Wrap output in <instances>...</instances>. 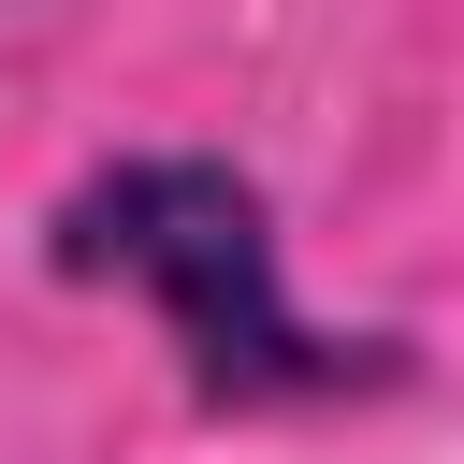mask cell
Returning a JSON list of instances; mask_svg holds the SVG:
<instances>
[{
    "label": "cell",
    "mask_w": 464,
    "mask_h": 464,
    "mask_svg": "<svg viewBox=\"0 0 464 464\" xmlns=\"http://www.w3.org/2000/svg\"><path fill=\"white\" fill-rule=\"evenodd\" d=\"M72 290H145L203 406H348L406 377V334H319L276 261V203L218 145H116L44 203Z\"/></svg>",
    "instance_id": "1"
}]
</instances>
